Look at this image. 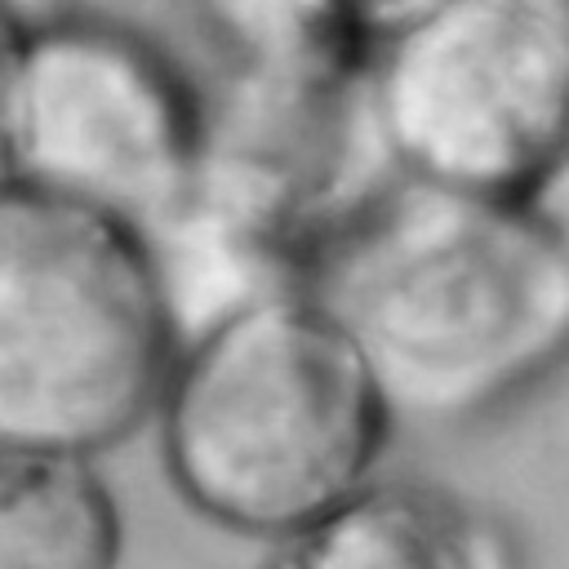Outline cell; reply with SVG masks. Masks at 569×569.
<instances>
[{
  "label": "cell",
  "instance_id": "6da1fadb",
  "mask_svg": "<svg viewBox=\"0 0 569 569\" xmlns=\"http://www.w3.org/2000/svg\"><path fill=\"white\" fill-rule=\"evenodd\" d=\"M307 293L391 422L467 427L569 365V253L520 196L391 173L333 213Z\"/></svg>",
  "mask_w": 569,
  "mask_h": 569
},
{
  "label": "cell",
  "instance_id": "7a4b0ae2",
  "mask_svg": "<svg viewBox=\"0 0 569 569\" xmlns=\"http://www.w3.org/2000/svg\"><path fill=\"white\" fill-rule=\"evenodd\" d=\"M147 422L173 498L262 547L373 480L396 427L307 289L244 302L187 333Z\"/></svg>",
  "mask_w": 569,
  "mask_h": 569
},
{
  "label": "cell",
  "instance_id": "3957f363",
  "mask_svg": "<svg viewBox=\"0 0 569 569\" xmlns=\"http://www.w3.org/2000/svg\"><path fill=\"white\" fill-rule=\"evenodd\" d=\"M178 333L142 231L0 182V445L98 458L147 427Z\"/></svg>",
  "mask_w": 569,
  "mask_h": 569
},
{
  "label": "cell",
  "instance_id": "277c9868",
  "mask_svg": "<svg viewBox=\"0 0 569 569\" xmlns=\"http://www.w3.org/2000/svg\"><path fill=\"white\" fill-rule=\"evenodd\" d=\"M356 102L391 173L525 196L569 129V0H409L365 36Z\"/></svg>",
  "mask_w": 569,
  "mask_h": 569
},
{
  "label": "cell",
  "instance_id": "5b68a950",
  "mask_svg": "<svg viewBox=\"0 0 569 569\" xmlns=\"http://www.w3.org/2000/svg\"><path fill=\"white\" fill-rule=\"evenodd\" d=\"M209 133V98L151 31L76 4L22 22L0 182L147 231L196 182Z\"/></svg>",
  "mask_w": 569,
  "mask_h": 569
},
{
  "label": "cell",
  "instance_id": "8992f818",
  "mask_svg": "<svg viewBox=\"0 0 569 569\" xmlns=\"http://www.w3.org/2000/svg\"><path fill=\"white\" fill-rule=\"evenodd\" d=\"M258 569H525V556L493 507L431 480L373 476L267 542Z\"/></svg>",
  "mask_w": 569,
  "mask_h": 569
},
{
  "label": "cell",
  "instance_id": "52a82bcc",
  "mask_svg": "<svg viewBox=\"0 0 569 569\" xmlns=\"http://www.w3.org/2000/svg\"><path fill=\"white\" fill-rule=\"evenodd\" d=\"M124 516L93 458L0 445V569H120Z\"/></svg>",
  "mask_w": 569,
  "mask_h": 569
},
{
  "label": "cell",
  "instance_id": "ba28073f",
  "mask_svg": "<svg viewBox=\"0 0 569 569\" xmlns=\"http://www.w3.org/2000/svg\"><path fill=\"white\" fill-rule=\"evenodd\" d=\"M533 218L556 236V244L569 253V129L560 138V147L547 156V164L538 169V178L529 182V191L520 196Z\"/></svg>",
  "mask_w": 569,
  "mask_h": 569
},
{
  "label": "cell",
  "instance_id": "9c48e42d",
  "mask_svg": "<svg viewBox=\"0 0 569 569\" xmlns=\"http://www.w3.org/2000/svg\"><path fill=\"white\" fill-rule=\"evenodd\" d=\"M22 22L13 13L0 9V107H4V80H9V62H13V44H18Z\"/></svg>",
  "mask_w": 569,
  "mask_h": 569
},
{
  "label": "cell",
  "instance_id": "30bf717a",
  "mask_svg": "<svg viewBox=\"0 0 569 569\" xmlns=\"http://www.w3.org/2000/svg\"><path fill=\"white\" fill-rule=\"evenodd\" d=\"M409 0H351V9H356V18H360V27H365V36L382 22V18H391L396 9H405Z\"/></svg>",
  "mask_w": 569,
  "mask_h": 569
},
{
  "label": "cell",
  "instance_id": "8fae6325",
  "mask_svg": "<svg viewBox=\"0 0 569 569\" xmlns=\"http://www.w3.org/2000/svg\"><path fill=\"white\" fill-rule=\"evenodd\" d=\"M71 0H0V9L4 13H13L18 22H31V18H44V13H53V9H67Z\"/></svg>",
  "mask_w": 569,
  "mask_h": 569
}]
</instances>
